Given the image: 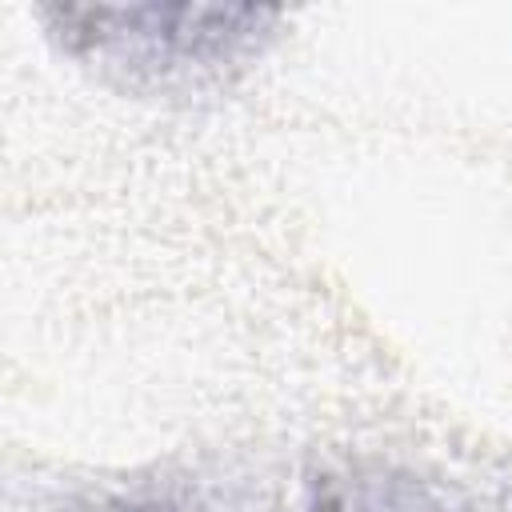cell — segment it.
<instances>
[{
	"label": "cell",
	"instance_id": "obj_1",
	"mask_svg": "<svg viewBox=\"0 0 512 512\" xmlns=\"http://www.w3.org/2000/svg\"><path fill=\"white\" fill-rule=\"evenodd\" d=\"M64 44L128 80L176 84L220 76L248 60L272 8H208V4H144V8H60Z\"/></svg>",
	"mask_w": 512,
	"mask_h": 512
},
{
	"label": "cell",
	"instance_id": "obj_2",
	"mask_svg": "<svg viewBox=\"0 0 512 512\" xmlns=\"http://www.w3.org/2000/svg\"><path fill=\"white\" fill-rule=\"evenodd\" d=\"M324 512H456L440 496L408 484V480H364L352 488H340Z\"/></svg>",
	"mask_w": 512,
	"mask_h": 512
}]
</instances>
